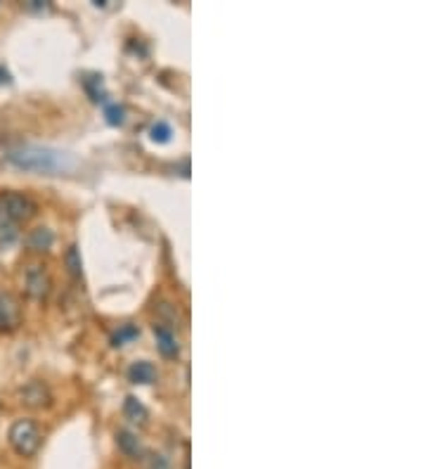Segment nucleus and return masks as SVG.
I'll use <instances>...</instances> for the list:
<instances>
[{
	"instance_id": "nucleus-1",
	"label": "nucleus",
	"mask_w": 426,
	"mask_h": 469,
	"mask_svg": "<svg viewBox=\"0 0 426 469\" xmlns=\"http://www.w3.org/2000/svg\"><path fill=\"white\" fill-rule=\"evenodd\" d=\"M8 161L17 168L45 175H69L78 168V159L71 152H62L55 147L24 145L8 152Z\"/></svg>"
},
{
	"instance_id": "nucleus-2",
	"label": "nucleus",
	"mask_w": 426,
	"mask_h": 469,
	"mask_svg": "<svg viewBox=\"0 0 426 469\" xmlns=\"http://www.w3.org/2000/svg\"><path fill=\"white\" fill-rule=\"evenodd\" d=\"M8 439H10V446L15 448L17 455L31 458V455L38 453L43 434H40L38 424L31 422V419H17V422H12V427H10Z\"/></svg>"
},
{
	"instance_id": "nucleus-3",
	"label": "nucleus",
	"mask_w": 426,
	"mask_h": 469,
	"mask_svg": "<svg viewBox=\"0 0 426 469\" xmlns=\"http://www.w3.org/2000/svg\"><path fill=\"white\" fill-rule=\"evenodd\" d=\"M0 209H5V216L12 221H29L36 216L38 207L29 195L22 192H8L0 197Z\"/></svg>"
},
{
	"instance_id": "nucleus-4",
	"label": "nucleus",
	"mask_w": 426,
	"mask_h": 469,
	"mask_svg": "<svg viewBox=\"0 0 426 469\" xmlns=\"http://www.w3.org/2000/svg\"><path fill=\"white\" fill-rule=\"evenodd\" d=\"M22 323V306L10 291H0V330L12 332Z\"/></svg>"
},
{
	"instance_id": "nucleus-5",
	"label": "nucleus",
	"mask_w": 426,
	"mask_h": 469,
	"mask_svg": "<svg viewBox=\"0 0 426 469\" xmlns=\"http://www.w3.org/2000/svg\"><path fill=\"white\" fill-rule=\"evenodd\" d=\"M50 275H47L45 268L40 266H31L29 270H26V291H29V296L33 299H45L47 294H50Z\"/></svg>"
},
{
	"instance_id": "nucleus-6",
	"label": "nucleus",
	"mask_w": 426,
	"mask_h": 469,
	"mask_svg": "<svg viewBox=\"0 0 426 469\" xmlns=\"http://www.w3.org/2000/svg\"><path fill=\"white\" fill-rule=\"evenodd\" d=\"M19 398L29 407H45L50 405V389L43 382H29L19 393Z\"/></svg>"
},
{
	"instance_id": "nucleus-7",
	"label": "nucleus",
	"mask_w": 426,
	"mask_h": 469,
	"mask_svg": "<svg viewBox=\"0 0 426 469\" xmlns=\"http://www.w3.org/2000/svg\"><path fill=\"white\" fill-rule=\"evenodd\" d=\"M128 379L133 384H154L157 382V368H154L150 360H138L128 370Z\"/></svg>"
},
{
	"instance_id": "nucleus-8",
	"label": "nucleus",
	"mask_w": 426,
	"mask_h": 469,
	"mask_svg": "<svg viewBox=\"0 0 426 469\" xmlns=\"http://www.w3.org/2000/svg\"><path fill=\"white\" fill-rule=\"evenodd\" d=\"M154 335H157V346L164 358H175L178 356V342L171 330H166L164 325H154Z\"/></svg>"
},
{
	"instance_id": "nucleus-9",
	"label": "nucleus",
	"mask_w": 426,
	"mask_h": 469,
	"mask_svg": "<svg viewBox=\"0 0 426 469\" xmlns=\"http://www.w3.org/2000/svg\"><path fill=\"white\" fill-rule=\"evenodd\" d=\"M52 242H55V235H52L50 228H36V230H31L29 240H26L29 249H33V251H47V249L52 247Z\"/></svg>"
},
{
	"instance_id": "nucleus-10",
	"label": "nucleus",
	"mask_w": 426,
	"mask_h": 469,
	"mask_svg": "<svg viewBox=\"0 0 426 469\" xmlns=\"http://www.w3.org/2000/svg\"><path fill=\"white\" fill-rule=\"evenodd\" d=\"M117 444L121 448V453L128 455V458H140V455L145 453V451H142L140 439L135 436V434H131V432H119L117 434Z\"/></svg>"
},
{
	"instance_id": "nucleus-11",
	"label": "nucleus",
	"mask_w": 426,
	"mask_h": 469,
	"mask_svg": "<svg viewBox=\"0 0 426 469\" xmlns=\"http://www.w3.org/2000/svg\"><path fill=\"white\" fill-rule=\"evenodd\" d=\"M124 412H126V417L131 419V422H135V424H145V422H147V415H150V412H147V407L142 405L135 396H128V398H126Z\"/></svg>"
},
{
	"instance_id": "nucleus-12",
	"label": "nucleus",
	"mask_w": 426,
	"mask_h": 469,
	"mask_svg": "<svg viewBox=\"0 0 426 469\" xmlns=\"http://www.w3.org/2000/svg\"><path fill=\"white\" fill-rule=\"evenodd\" d=\"M64 266H66V270H69V275H73V277H81V273H83V261H81V251L76 244H71V247L66 249Z\"/></svg>"
},
{
	"instance_id": "nucleus-13",
	"label": "nucleus",
	"mask_w": 426,
	"mask_h": 469,
	"mask_svg": "<svg viewBox=\"0 0 426 469\" xmlns=\"http://www.w3.org/2000/svg\"><path fill=\"white\" fill-rule=\"evenodd\" d=\"M105 117L112 126H121L126 121V110L124 107H119V105H107L105 107Z\"/></svg>"
},
{
	"instance_id": "nucleus-14",
	"label": "nucleus",
	"mask_w": 426,
	"mask_h": 469,
	"mask_svg": "<svg viewBox=\"0 0 426 469\" xmlns=\"http://www.w3.org/2000/svg\"><path fill=\"white\" fill-rule=\"evenodd\" d=\"M150 135H152L154 142H168V140H171V126L164 124V121H159V124L152 126Z\"/></svg>"
},
{
	"instance_id": "nucleus-15",
	"label": "nucleus",
	"mask_w": 426,
	"mask_h": 469,
	"mask_svg": "<svg viewBox=\"0 0 426 469\" xmlns=\"http://www.w3.org/2000/svg\"><path fill=\"white\" fill-rule=\"evenodd\" d=\"M145 469H171V465H168V460L164 458V455L150 453L145 458Z\"/></svg>"
},
{
	"instance_id": "nucleus-16",
	"label": "nucleus",
	"mask_w": 426,
	"mask_h": 469,
	"mask_svg": "<svg viewBox=\"0 0 426 469\" xmlns=\"http://www.w3.org/2000/svg\"><path fill=\"white\" fill-rule=\"evenodd\" d=\"M133 337H138V330H135V328H124L117 337H114V346H121V344L126 342V339H133Z\"/></svg>"
},
{
	"instance_id": "nucleus-17",
	"label": "nucleus",
	"mask_w": 426,
	"mask_h": 469,
	"mask_svg": "<svg viewBox=\"0 0 426 469\" xmlns=\"http://www.w3.org/2000/svg\"><path fill=\"white\" fill-rule=\"evenodd\" d=\"M15 237H17V233H15V228L12 226H0V242H5V244H12L15 242Z\"/></svg>"
}]
</instances>
